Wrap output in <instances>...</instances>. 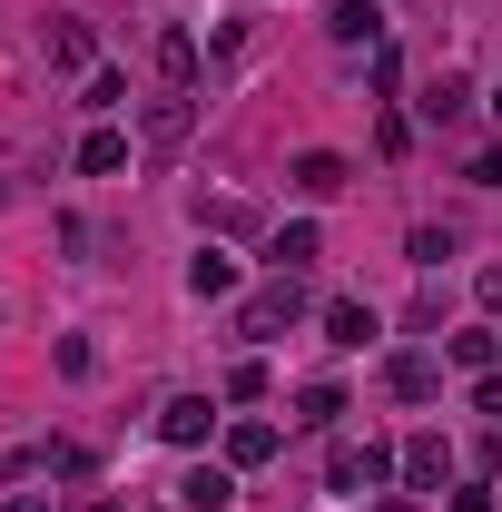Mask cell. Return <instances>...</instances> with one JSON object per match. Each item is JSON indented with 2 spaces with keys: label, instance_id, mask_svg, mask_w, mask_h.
I'll list each match as a JSON object with an SVG mask.
<instances>
[{
  "label": "cell",
  "instance_id": "ffe728a7",
  "mask_svg": "<svg viewBox=\"0 0 502 512\" xmlns=\"http://www.w3.org/2000/svg\"><path fill=\"white\" fill-rule=\"evenodd\" d=\"M473 178H483V188H502V148H483V158H473Z\"/></svg>",
  "mask_w": 502,
  "mask_h": 512
},
{
  "label": "cell",
  "instance_id": "52a82bcc",
  "mask_svg": "<svg viewBox=\"0 0 502 512\" xmlns=\"http://www.w3.org/2000/svg\"><path fill=\"white\" fill-rule=\"evenodd\" d=\"M158 79H168V89L197 79V30H158Z\"/></svg>",
  "mask_w": 502,
  "mask_h": 512
},
{
  "label": "cell",
  "instance_id": "cb8c5ba5",
  "mask_svg": "<svg viewBox=\"0 0 502 512\" xmlns=\"http://www.w3.org/2000/svg\"><path fill=\"white\" fill-rule=\"evenodd\" d=\"M394 512H404V503H394Z\"/></svg>",
  "mask_w": 502,
  "mask_h": 512
},
{
  "label": "cell",
  "instance_id": "ba28073f",
  "mask_svg": "<svg viewBox=\"0 0 502 512\" xmlns=\"http://www.w3.org/2000/svg\"><path fill=\"white\" fill-rule=\"evenodd\" d=\"M79 168H89V178H119V168H128V138H119V128H89V138H79Z\"/></svg>",
  "mask_w": 502,
  "mask_h": 512
},
{
  "label": "cell",
  "instance_id": "8992f818",
  "mask_svg": "<svg viewBox=\"0 0 502 512\" xmlns=\"http://www.w3.org/2000/svg\"><path fill=\"white\" fill-rule=\"evenodd\" d=\"M40 50H50V69H89V20H50Z\"/></svg>",
  "mask_w": 502,
  "mask_h": 512
},
{
  "label": "cell",
  "instance_id": "5b68a950",
  "mask_svg": "<svg viewBox=\"0 0 502 512\" xmlns=\"http://www.w3.org/2000/svg\"><path fill=\"white\" fill-rule=\"evenodd\" d=\"M178 503H188V512H227V503H237V483H227L217 463H197L188 483H178Z\"/></svg>",
  "mask_w": 502,
  "mask_h": 512
},
{
  "label": "cell",
  "instance_id": "44dd1931",
  "mask_svg": "<svg viewBox=\"0 0 502 512\" xmlns=\"http://www.w3.org/2000/svg\"><path fill=\"white\" fill-rule=\"evenodd\" d=\"M473 404H483V414H502V375H483V384H473Z\"/></svg>",
  "mask_w": 502,
  "mask_h": 512
},
{
  "label": "cell",
  "instance_id": "5bb4252c",
  "mask_svg": "<svg viewBox=\"0 0 502 512\" xmlns=\"http://www.w3.org/2000/svg\"><path fill=\"white\" fill-rule=\"evenodd\" d=\"M404 483H414V493L443 483V444H434V434H414V444H404Z\"/></svg>",
  "mask_w": 502,
  "mask_h": 512
},
{
  "label": "cell",
  "instance_id": "e0dca14e",
  "mask_svg": "<svg viewBox=\"0 0 502 512\" xmlns=\"http://www.w3.org/2000/svg\"><path fill=\"white\" fill-rule=\"evenodd\" d=\"M276 266H286V276L315 266V227H276Z\"/></svg>",
  "mask_w": 502,
  "mask_h": 512
},
{
  "label": "cell",
  "instance_id": "9a60e30c",
  "mask_svg": "<svg viewBox=\"0 0 502 512\" xmlns=\"http://www.w3.org/2000/svg\"><path fill=\"white\" fill-rule=\"evenodd\" d=\"M266 453H276V424H237L227 434V463H266Z\"/></svg>",
  "mask_w": 502,
  "mask_h": 512
},
{
  "label": "cell",
  "instance_id": "d4e9b609",
  "mask_svg": "<svg viewBox=\"0 0 502 512\" xmlns=\"http://www.w3.org/2000/svg\"><path fill=\"white\" fill-rule=\"evenodd\" d=\"M493 109H502V99H493Z\"/></svg>",
  "mask_w": 502,
  "mask_h": 512
},
{
  "label": "cell",
  "instance_id": "603a6c76",
  "mask_svg": "<svg viewBox=\"0 0 502 512\" xmlns=\"http://www.w3.org/2000/svg\"><path fill=\"white\" fill-rule=\"evenodd\" d=\"M0 197H10V188H0Z\"/></svg>",
  "mask_w": 502,
  "mask_h": 512
},
{
  "label": "cell",
  "instance_id": "8fae6325",
  "mask_svg": "<svg viewBox=\"0 0 502 512\" xmlns=\"http://www.w3.org/2000/svg\"><path fill=\"white\" fill-rule=\"evenodd\" d=\"M325 335H335V345H375V306H355V296L325 306Z\"/></svg>",
  "mask_w": 502,
  "mask_h": 512
},
{
  "label": "cell",
  "instance_id": "9c48e42d",
  "mask_svg": "<svg viewBox=\"0 0 502 512\" xmlns=\"http://www.w3.org/2000/svg\"><path fill=\"white\" fill-rule=\"evenodd\" d=\"M296 188H306V197H335V188H345V158H335V148H306V158H296Z\"/></svg>",
  "mask_w": 502,
  "mask_h": 512
},
{
  "label": "cell",
  "instance_id": "7402d4cb",
  "mask_svg": "<svg viewBox=\"0 0 502 512\" xmlns=\"http://www.w3.org/2000/svg\"><path fill=\"white\" fill-rule=\"evenodd\" d=\"M10 512H50V503H40V493H20V503H10Z\"/></svg>",
  "mask_w": 502,
  "mask_h": 512
},
{
  "label": "cell",
  "instance_id": "d6986e66",
  "mask_svg": "<svg viewBox=\"0 0 502 512\" xmlns=\"http://www.w3.org/2000/svg\"><path fill=\"white\" fill-rule=\"evenodd\" d=\"M197 217H207V227H256L247 197H197Z\"/></svg>",
  "mask_w": 502,
  "mask_h": 512
},
{
  "label": "cell",
  "instance_id": "7c38bea8",
  "mask_svg": "<svg viewBox=\"0 0 502 512\" xmlns=\"http://www.w3.org/2000/svg\"><path fill=\"white\" fill-rule=\"evenodd\" d=\"M463 99H473V89L443 69V79H424V99H414V109H424V119H463Z\"/></svg>",
  "mask_w": 502,
  "mask_h": 512
},
{
  "label": "cell",
  "instance_id": "4fadbf2b",
  "mask_svg": "<svg viewBox=\"0 0 502 512\" xmlns=\"http://www.w3.org/2000/svg\"><path fill=\"white\" fill-rule=\"evenodd\" d=\"M227 286H237V256H217V247H207V256L188 266V296H227Z\"/></svg>",
  "mask_w": 502,
  "mask_h": 512
},
{
  "label": "cell",
  "instance_id": "30bf717a",
  "mask_svg": "<svg viewBox=\"0 0 502 512\" xmlns=\"http://www.w3.org/2000/svg\"><path fill=\"white\" fill-rule=\"evenodd\" d=\"M325 30H335V40H375L384 10H375V0H335V10H325Z\"/></svg>",
  "mask_w": 502,
  "mask_h": 512
},
{
  "label": "cell",
  "instance_id": "2e32d148",
  "mask_svg": "<svg viewBox=\"0 0 502 512\" xmlns=\"http://www.w3.org/2000/svg\"><path fill=\"white\" fill-rule=\"evenodd\" d=\"M335 414H345V394H335V384H306V394H296V424H335Z\"/></svg>",
  "mask_w": 502,
  "mask_h": 512
},
{
  "label": "cell",
  "instance_id": "3957f363",
  "mask_svg": "<svg viewBox=\"0 0 502 512\" xmlns=\"http://www.w3.org/2000/svg\"><path fill=\"white\" fill-rule=\"evenodd\" d=\"M207 424H217V404H207V394H178V404L158 414V434H168V444H207Z\"/></svg>",
  "mask_w": 502,
  "mask_h": 512
},
{
  "label": "cell",
  "instance_id": "ac0fdd59",
  "mask_svg": "<svg viewBox=\"0 0 502 512\" xmlns=\"http://www.w3.org/2000/svg\"><path fill=\"white\" fill-rule=\"evenodd\" d=\"M443 355H453V365H473V375H483V365H493V335H483V325H463V335H453V345H443Z\"/></svg>",
  "mask_w": 502,
  "mask_h": 512
},
{
  "label": "cell",
  "instance_id": "7a4b0ae2",
  "mask_svg": "<svg viewBox=\"0 0 502 512\" xmlns=\"http://www.w3.org/2000/svg\"><path fill=\"white\" fill-rule=\"evenodd\" d=\"M325 483H335V493H375V483H384V453H375V444H335Z\"/></svg>",
  "mask_w": 502,
  "mask_h": 512
},
{
  "label": "cell",
  "instance_id": "277c9868",
  "mask_svg": "<svg viewBox=\"0 0 502 512\" xmlns=\"http://www.w3.org/2000/svg\"><path fill=\"white\" fill-rule=\"evenodd\" d=\"M188 128H197V99H158L148 109V148L168 158V148H188Z\"/></svg>",
  "mask_w": 502,
  "mask_h": 512
},
{
  "label": "cell",
  "instance_id": "6da1fadb",
  "mask_svg": "<svg viewBox=\"0 0 502 512\" xmlns=\"http://www.w3.org/2000/svg\"><path fill=\"white\" fill-rule=\"evenodd\" d=\"M296 306H306V286H296V276H276V286H266V296H256L247 316H237V335H256V345H266V335H276V325L296 316Z\"/></svg>",
  "mask_w": 502,
  "mask_h": 512
}]
</instances>
